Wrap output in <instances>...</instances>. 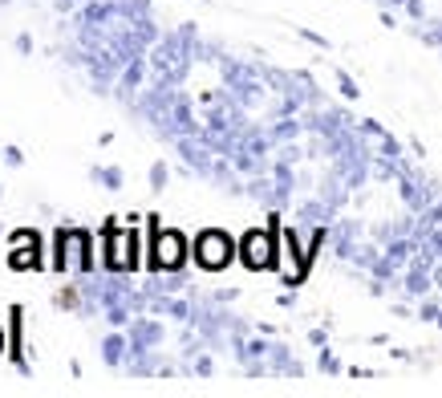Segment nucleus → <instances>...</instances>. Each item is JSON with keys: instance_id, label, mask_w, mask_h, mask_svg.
<instances>
[{"instance_id": "nucleus-1", "label": "nucleus", "mask_w": 442, "mask_h": 398, "mask_svg": "<svg viewBox=\"0 0 442 398\" xmlns=\"http://www.w3.org/2000/svg\"><path fill=\"white\" fill-rule=\"evenodd\" d=\"M231 252H235V244H231L223 232H203V236L195 240V260H199L203 268H211V272L228 265Z\"/></svg>"}, {"instance_id": "nucleus-3", "label": "nucleus", "mask_w": 442, "mask_h": 398, "mask_svg": "<svg viewBox=\"0 0 442 398\" xmlns=\"http://www.w3.org/2000/svg\"><path fill=\"white\" fill-rule=\"evenodd\" d=\"M154 265H163V268L183 265V236L179 232H159V240H154Z\"/></svg>"}, {"instance_id": "nucleus-2", "label": "nucleus", "mask_w": 442, "mask_h": 398, "mask_svg": "<svg viewBox=\"0 0 442 398\" xmlns=\"http://www.w3.org/2000/svg\"><path fill=\"white\" fill-rule=\"evenodd\" d=\"M240 256H244L247 268H272L276 265V244L268 232H247L244 244H240Z\"/></svg>"}]
</instances>
